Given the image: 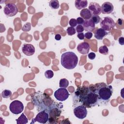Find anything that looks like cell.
Listing matches in <instances>:
<instances>
[{"label": "cell", "instance_id": "1", "mask_svg": "<svg viewBox=\"0 0 124 124\" xmlns=\"http://www.w3.org/2000/svg\"><path fill=\"white\" fill-rule=\"evenodd\" d=\"M73 106L81 105L90 108L96 106L99 101L93 85L90 86L78 87L75 92L73 97Z\"/></svg>", "mask_w": 124, "mask_h": 124}, {"label": "cell", "instance_id": "2", "mask_svg": "<svg viewBox=\"0 0 124 124\" xmlns=\"http://www.w3.org/2000/svg\"><path fill=\"white\" fill-rule=\"evenodd\" d=\"M31 101L39 111L47 112L55 103L48 94L41 91L35 92L31 95Z\"/></svg>", "mask_w": 124, "mask_h": 124}, {"label": "cell", "instance_id": "3", "mask_svg": "<svg viewBox=\"0 0 124 124\" xmlns=\"http://www.w3.org/2000/svg\"><path fill=\"white\" fill-rule=\"evenodd\" d=\"M93 86L99 101L107 102L109 100L113 93L112 86L104 82L97 83Z\"/></svg>", "mask_w": 124, "mask_h": 124}, {"label": "cell", "instance_id": "4", "mask_svg": "<svg viewBox=\"0 0 124 124\" xmlns=\"http://www.w3.org/2000/svg\"><path fill=\"white\" fill-rule=\"evenodd\" d=\"M62 65L67 69L75 68L78 63V58L73 52L68 51L63 53L61 57Z\"/></svg>", "mask_w": 124, "mask_h": 124}, {"label": "cell", "instance_id": "5", "mask_svg": "<svg viewBox=\"0 0 124 124\" xmlns=\"http://www.w3.org/2000/svg\"><path fill=\"white\" fill-rule=\"evenodd\" d=\"M49 115L48 122L49 123H56L58 118L62 113L61 107L57 103H55L47 112Z\"/></svg>", "mask_w": 124, "mask_h": 124}, {"label": "cell", "instance_id": "6", "mask_svg": "<svg viewBox=\"0 0 124 124\" xmlns=\"http://www.w3.org/2000/svg\"><path fill=\"white\" fill-rule=\"evenodd\" d=\"M24 105L23 103L19 100H14L12 101L9 105V109L10 111L14 114H18L21 113L24 109Z\"/></svg>", "mask_w": 124, "mask_h": 124}, {"label": "cell", "instance_id": "7", "mask_svg": "<svg viewBox=\"0 0 124 124\" xmlns=\"http://www.w3.org/2000/svg\"><path fill=\"white\" fill-rule=\"evenodd\" d=\"M116 24L114 20L109 16L105 17L101 21L100 25L102 29L107 31H110L113 29Z\"/></svg>", "mask_w": 124, "mask_h": 124}, {"label": "cell", "instance_id": "8", "mask_svg": "<svg viewBox=\"0 0 124 124\" xmlns=\"http://www.w3.org/2000/svg\"><path fill=\"white\" fill-rule=\"evenodd\" d=\"M73 112L75 116L79 119L85 118L87 115V110L86 108L81 105L74 106Z\"/></svg>", "mask_w": 124, "mask_h": 124}, {"label": "cell", "instance_id": "9", "mask_svg": "<svg viewBox=\"0 0 124 124\" xmlns=\"http://www.w3.org/2000/svg\"><path fill=\"white\" fill-rule=\"evenodd\" d=\"M54 96L58 101L62 102L67 99L69 96V93L65 88H60L54 92Z\"/></svg>", "mask_w": 124, "mask_h": 124}, {"label": "cell", "instance_id": "10", "mask_svg": "<svg viewBox=\"0 0 124 124\" xmlns=\"http://www.w3.org/2000/svg\"><path fill=\"white\" fill-rule=\"evenodd\" d=\"M48 118L49 115L46 111L45 110L41 111L38 113L34 118L32 119L31 124H34L36 122L41 124H46L48 121Z\"/></svg>", "mask_w": 124, "mask_h": 124}, {"label": "cell", "instance_id": "11", "mask_svg": "<svg viewBox=\"0 0 124 124\" xmlns=\"http://www.w3.org/2000/svg\"><path fill=\"white\" fill-rule=\"evenodd\" d=\"M3 12L6 16L12 17L17 14L18 13V9L15 4L10 3L7 4L4 6Z\"/></svg>", "mask_w": 124, "mask_h": 124}, {"label": "cell", "instance_id": "12", "mask_svg": "<svg viewBox=\"0 0 124 124\" xmlns=\"http://www.w3.org/2000/svg\"><path fill=\"white\" fill-rule=\"evenodd\" d=\"M77 50L79 53L83 55H86L89 53L90 49V46L89 43L83 42L79 44L77 47Z\"/></svg>", "mask_w": 124, "mask_h": 124}, {"label": "cell", "instance_id": "13", "mask_svg": "<svg viewBox=\"0 0 124 124\" xmlns=\"http://www.w3.org/2000/svg\"><path fill=\"white\" fill-rule=\"evenodd\" d=\"M22 52L27 56H31L33 55L35 51L34 46L30 44H24L22 47Z\"/></svg>", "mask_w": 124, "mask_h": 124}, {"label": "cell", "instance_id": "14", "mask_svg": "<svg viewBox=\"0 0 124 124\" xmlns=\"http://www.w3.org/2000/svg\"><path fill=\"white\" fill-rule=\"evenodd\" d=\"M88 9L90 11L92 15L98 16L101 13V6L97 2H91L89 4Z\"/></svg>", "mask_w": 124, "mask_h": 124}, {"label": "cell", "instance_id": "15", "mask_svg": "<svg viewBox=\"0 0 124 124\" xmlns=\"http://www.w3.org/2000/svg\"><path fill=\"white\" fill-rule=\"evenodd\" d=\"M101 13L103 14H109L111 13L114 9V6L113 4L110 2H104L101 7Z\"/></svg>", "mask_w": 124, "mask_h": 124}, {"label": "cell", "instance_id": "16", "mask_svg": "<svg viewBox=\"0 0 124 124\" xmlns=\"http://www.w3.org/2000/svg\"><path fill=\"white\" fill-rule=\"evenodd\" d=\"M82 26L84 28V30L85 31H93L95 28V24L92 20L91 19L88 20H84V21L82 24Z\"/></svg>", "mask_w": 124, "mask_h": 124}, {"label": "cell", "instance_id": "17", "mask_svg": "<svg viewBox=\"0 0 124 124\" xmlns=\"http://www.w3.org/2000/svg\"><path fill=\"white\" fill-rule=\"evenodd\" d=\"M108 34V32L106 31L102 28H99L94 32V36L97 40H102Z\"/></svg>", "mask_w": 124, "mask_h": 124}, {"label": "cell", "instance_id": "18", "mask_svg": "<svg viewBox=\"0 0 124 124\" xmlns=\"http://www.w3.org/2000/svg\"><path fill=\"white\" fill-rule=\"evenodd\" d=\"M80 16L84 19L88 20L91 19L93 15L88 9L84 8L82 9L81 11L80 12Z\"/></svg>", "mask_w": 124, "mask_h": 124}, {"label": "cell", "instance_id": "19", "mask_svg": "<svg viewBox=\"0 0 124 124\" xmlns=\"http://www.w3.org/2000/svg\"><path fill=\"white\" fill-rule=\"evenodd\" d=\"M88 5V1L86 0H76L75 5L76 8L81 10L85 8Z\"/></svg>", "mask_w": 124, "mask_h": 124}, {"label": "cell", "instance_id": "20", "mask_svg": "<svg viewBox=\"0 0 124 124\" xmlns=\"http://www.w3.org/2000/svg\"><path fill=\"white\" fill-rule=\"evenodd\" d=\"M16 120L17 124H26L28 122V119L23 113Z\"/></svg>", "mask_w": 124, "mask_h": 124}, {"label": "cell", "instance_id": "21", "mask_svg": "<svg viewBox=\"0 0 124 124\" xmlns=\"http://www.w3.org/2000/svg\"><path fill=\"white\" fill-rule=\"evenodd\" d=\"M49 6L52 9H58L60 7L59 2L57 0H51L49 2Z\"/></svg>", "mask_w": 124, "mask_h": 124}, {"label": "cell", "instance_id": "22", "mask_svg": "<svg viewBox=\"0 0 124 124\" xmlns=\"http://www.w3.org/2000/svg\"><path fill=\"white\" fill-rule=\"evenodd\" d=\"M69 85V81L66 78H62L60 80L59 86L60 88H67Z\"/></svg>", "mask_w": 124, "mask_h": 124}, {"label": "cell", "instance_id": "23", "mask_svg": "<svg viewBox=\"0 0 124 124\" xmlns=\"http://www.w3.org/2000/svg\"><path fill=\"white\" fill-rule=\"evenodd\" d=\"M98 51H99L100 53H101L102 54H103V55H107L108 54V48L105 45L100 46L99 48Z\"/></svg>", "mask_w": 124, "mask_h": 124}, {"label": "cell", "instance_id": "24", "mask_svg": "<svg viewBox=\"0 0 124 124\" xmlns=\"http://www.w3.org/2000/svg\"><path fill=\"white\" fill-rule=\"evenodd\" d=\"M12 95V92L9 90H4L1 93V96L4 98H8Z\"/></svg>", "mask_w": 124, "mask_h": 124}, {"label": "cell", "instance_id": "25", "mask_svg": "<svg viewBox=\"0 0 124 124\" xmlns=\"http://www.w3.org/2000/svg\"><path fill=\"white\" fill-rule=\"evenodd\" d=\"M66 32L68 35L72 36L76 33V31L74 27H69L66 30Z\"/></svg>", "mask_w": 124, "mask_h": 124}, {"label": "cell", "instance_id": "26", "mask_svg": "<svg viewBox=\"0 0 124 124\" xmlns=\"http://www.w3.org/2000/svg\"><path fill=\"white\" fill-rule=\"evenodd\" d=\"M45 76L46 78L50 79L53 78L54 76L53 72L51 70H48L45 71Z\"/></svg>", "mask_w": 124, "mask_h": 124}, {"label": "cell", "instance_id": "27", "mask_svg": "<svg viewBox=\"0 0 124 124\" xmlns=\"http://www.w3.org/2000/svg\"><path fill=\"white\" fill-rule=\"evenodd\" d=\"M31 29V24L29 22L26 23L22 28V30L24 31H29Z\"/></svg>", "mask_w": 124, "mask_h": 124}, {"label": "cell", "instance_id": "28", "mask_svg": "<svg viewBox=\"0 0 124 124\" xmlns=\"http://www.w3.org/2000/svg\"><path fill=\"white\" fill-rule=\"evenodd\" d=\"M92 20L94 22V23L95 24H98L99 23L100 21L101 18L100 16L98 15H93L91 18Z\"/></svg>", "mask_w": 124, "mask_h": 124}, {"label": "cell", "instance_id": "29", "mask_svg": "<svg viewBox=\"0 0 124 124\" xmlns=\"http://www.w3.org/2000/svg\"><path fill=\"white\" fill-rule=\"evenodd\" d=\"M69 24L71 27H75L77 26V20L75 18H71L70 19L69 21Z\"/></svg>", "mask_w": 124, "mask_h": 124}, {"label": "cell", "instance_id": "30", "mask_svg": "<svg viewBox=\"0 0 124 124\" xmlns=\"http://www.w3.org/2000/svg\"><path fill=\"white\" fill-rule=\"evenodd\" d=\"M84 28L82 25H78L76 28V32L78 33H81L84 31Z\"/></svg>", "mask_w": 124, "mask_h": 124}, {"label": "cell", "instance_id": "31", "mask_svg": "<svg viewBox=\"0 0 124 124\" xmlns=\"http://www.w3.org/2000/svg\"><path fill=\"white\" fill-rule=\"evenodd\" d=\"M93 33L92 32L90 31H88L86 32L85 34H84V36L86 38L88 39H90L92 36H93Z\"/></svg>", "mask_w": 124, "mask_h": 124}, {"label": "cell", "instance_id": "32", "mask_svg": "<svg viewBox=\"0 0 124 124\" xmlns=\"http://www.w3.org/2000/svg\"><path fill=\"white\" fill-rule=\"evenodd\" d=\"M95 56H96V55H95V53L93 52H90V53H89L88 54V57L89 59L90 60H94L95 59Z\"/></svg>", "mask_w": 124, "mask_h": 124}, {"label": "cell", "instance_id": "33", "mask_svg": "<svg viewBox=\"0 0 124 124\" xmlns=\"http://www.w3.org/2000/svg\"><path fill=\"white\" fill-rule=\"evenodd\" d=\"M77 24L78 25H82L83 24L84 21V19L83 18H82L81 17H78L77 19Z\"/></svg>", "mask_w": 124, "mask_h": 124}, {"label": "cell", "instance_id": "34", "mask_svg": "<svg viewBox=\"0 0 124 124\" xmlns=\"http://www.w3.org/2000/svg\"><path fill=\"white\" fill-rule=\"evenodd\" d=\"M77 37L79 40H84L85 38L84 34L83 32L78 33L77 34Z\"/></svg>", "mask_w": 124, "mask_h": 124}, {"label": "cell", "instance_id": "35", "mask_svg": "<svg viewBox=\"0 0 124 124\" xmlns=\"http://www.w3.org/2000/svg\"><path fill=\"white\" fill-rule=\"evenodd\" d=\"M119 44L121 45H124V38L123 37H120L118 38Z\"/></svg>", "mask_w": 124, "mask_h": 124}, {"label": "cell", "instance_id": "36", "mask_svg": "<svg viewBox=\"0 0 124 124\" xmlns=\"http://www.w3.org/2000/svg\"><path fill=\"white\" fill-rule=\"evenodd\" d=\"M62 36L60 34H56L55 36V39L57 41H60L61 39Z\"/></svg>", "mask_w": 124, "mask_h": 124}, {"label": "cell", "instance_id": "37", "mask_svg": "<svg viewBox=\"0 0 124 124\" xmlns=\"http://www.w3.org/2000/svg\"><path fill=\"white\" fill-rule=\"evenodd\" d=\"M123 20L122 19H120V18H119L118 21H117V22H118V24L119 25H121L123 24Z\"/></svg>", "mask_w": 124, "mask_h": 124}]
</instances>
